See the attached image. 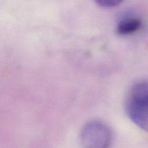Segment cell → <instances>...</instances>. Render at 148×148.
<instances>
[{
  "instance_id": "5",
  "label": "cell",
  "mask_w": 148,
  "mask_h": 148,
  "mask_svg": "<svg viewBox=\"0 0 148 148\" xmlns=\"http://www.w3.org/2000/svg\"><path fill=\"white\" fill-rule=\"evenodd\" d=\"M95 2L103 8H113L119 5L123 0H95Z\"/></svg>"
},
{
  "instance_id": "3",
  "label": "cell",
  "mask_w": 148,
  "mask_h": 148,
  "mask_svg": "<svg viewBox=\"0 0 148 148\" xmlns=\"http://www.w3.org/2000/svg\"><path fill=\"white\" fill-rule=\"evenodd\" d=\"M142 25L141 20L136 17H127L121 20L117 27V32L121 35H128L138 31Z\"/></svg>"
},
{
  "instance_id": "2",
  "label": "cell",
  "mask_w": 148,
  "mask_h": 148,
  "mask_svg": "<svg viewBox=\"0 0 148 148\" xmlns=\"http://www.w3.org/2000/svg\"><path fill=\"white\" fill-rule=\"evenodd\" d=\"M125 111L128 117L139 128L148 132V105L127 98Z\"/></svg>"
},
{
  "instance_id": "4",
  "label": "cell",
  "mask_w": 148,
  "mask_h": 148,
  "mask_svg": "<svg viewBox=\"0 0 148 148\" xmlns=\"http://www.w3.org/2000/svg\"><path fill=\"white\" fill-rule=\"evenodd\" d=\"M128 98L148 105V82H139L133 86Z\"/></svg>"
},
{
  "instance_id": "1",
  "label": "cell",
  "mask_w": 148,
  "mask_h": 148,
  "mask_svg": "<svg viewBox=\"0 0 148 148\" xmlns=\"http://www.w3.org/2000/svg\"><path fill=\"white\" fill-rule=\"evenodd\" d=\"M80 140L83 148H109L112 136L106 124L93 120L86 123L82 128Z\"/></svg>"
}]
</instances>
